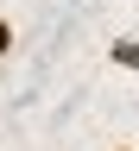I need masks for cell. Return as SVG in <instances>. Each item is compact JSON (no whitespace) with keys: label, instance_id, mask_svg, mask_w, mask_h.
<instances>
[{"label":"cell","instance_id":"6da1fadb","mask_svg":"<svg viewBox=\"0 0 139 151\" xmlns=\"http://www.w3.org/2000/svg\"><path fill=\"white\" fill-rule=\"evenodd\" d=\"M108 63L127 69V76H139V38H133V32H120V38L108 44Z\"/></svg>","mask_w":139,"mask_h":151},{"label":"cell","instance_id":"7a4b0ae2","mask_svg":"<svg viewBox=\"0 0 139 151\" xmlns=\"http://www.w3.org/2000/svg\"><path fill=\"white\" fill-rule=\"evenodd\" d=\"M13 50H19V25L0 13V57H13Z\"/></svg>","mask_w":139,"mask_h":151},{"label":"cell","instance_id":"3957f363","mask_svg":"<svg viewBox=\"0 0 139 151\" xmlns=\"http://www.w3.org/2000/svg\"><path fill=\"white\" fill-rule=\"evenodd\" d=\"M108 151H139V145H108Z\"/></svg>","mask_w":139,"mask_h":151}]
</instances>
